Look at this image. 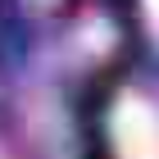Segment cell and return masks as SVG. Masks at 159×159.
I'll list each match as a JSON object with an SVG mask.
<instances>
[{
  "label": "cell",
  "mask_w": 159,
  "mask_h": 159,
  "mask_svg": "<svg viewBox=\"0 0 159 159\" xmlns=\"http://www.w3.org/2000/svg\"><path fill=\"white\" fill-rule=\"evenodd\" d=\"M118 146L123 159H159V118L141 100H127L118 109Z\"/></svg>",
  "instance_id": "1"
},
{
  "label": "cell",
  "mask_w": 159,
  "mask_h": 159,
  "mask_svg": "<svg viewBox=\"0 0 159 159\" xmlns=\"http://www.w3.org/2000/svg\"><path fill=\"white\" fill-rule=\"evenodd\" d=\"M141 5H146V18L159 27V0H141Z\"/></svg>",
  "instance_id": "2"
}]
</instances>
